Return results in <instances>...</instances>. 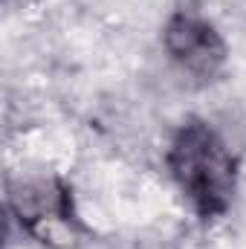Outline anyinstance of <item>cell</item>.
Here are the masks:
<instances>
[{
  "label": "cell",
  "mask_w": 246,
  "mask_h": 249,
  "mask_svg": "<svg viewBox=\"0 0 246 249\" xmlns=\"http://www.w3.org/2000/svg\"><path fill=\"white\" fill-rule=\"evenodd\" d=\"M168 168L200 217H220L232 206L238 162L226 142L206 122L188 119L174 133L168 148Z\"/></svg>",
  "instance_id": "6da1fadb"
},
{
  "label": "cell",
  "mask_w": 246,
  "mask_h": 249,
  "mask_svg": "<svg viewBox=\"0 0 246 249\" xmlns=\"http://www.w3.org/2000/svg\"><path fill=\"white\" fill-rule=\"evenodd\" d=\"M9 209L29 238L50 249H72L87 232L72 209L70 186L50 174L9 180Z\"/></svg>",
  "instance_id": "7a4b0ae2"
},
{
  "label": "cell",
  "mask_w": 246,
  "mask_h": 249,
  "mask_svg": "<svg viewBox=\"0 0 246 249\" xmlns=\"http://www.w3.org/2000/svg\"><path fill=\"white\" fill-rule=\"evenodd\" d=\"M162 41L171 61L197 81H214L226 67V44L220 32L191 9L171 15Z\"/></svg>",
  "instance_id": "3957f363"
}]
</instances>
